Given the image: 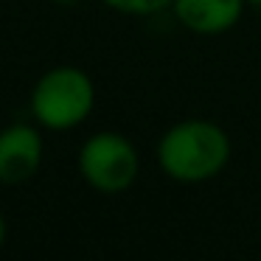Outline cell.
I'll use <instances>...</instances> for the list:
<instances>
[{
    "label": "cell",
    "mask_w": 261,
    "mask_h": 261,
    "mask_svg": "<svg viewBox=\"0 0 261 261\" xmlns=\"http://www.w3.org/2000/svg\"><path fill=\"white\" fill-rule=\"evenodd\" d=\"M233 143L219 124L208 118H186L171 124L160 135L154 158L169 180L197 186L225 171L230 163Z\"/></svg>",
    "instance_id": "1"
},
{
    "label": "cell",
    "mask_w": 261,
    "mask_h": 261,
    "mask_svg": "<svg viewBox=\"0 0 261 261\" xmlns=\"http://www.w3.org/2000/svg\"><path fill=\"white\" fill-rule=\"evenodd\" d=\"M29 104L42 129L70 132L90 118L96 107V85L82 68L59 65L37 79Z\"/></svg>",
    "instance_id": "2"
},
{
    "label": "cell",
    "mask_w": 261,
    "mask_h": 261,
    "mask_svg": "<svg viewBox=\"0 0 261 261\" xmlns=\"http://www.w3.org/2000/svg\"><path fill=\"white\" fill-rule=\"evenodd\" d=\"M79 174L93 191L115 197L135 186L141 174V154L135 143L121 132H93L79 149Z\"/></svg>",
    "instance_id": "3"
},
{
    "label": "cell",
    "mask_w": 261,
    "mask_h": 261,
    "mask_svg": "<svg viewBox=\"0 0 261 261\" xmlns=\"http://www.w3.org/2000/svg\"><path fill=\"white\" fill-rule=\"evenodd\" d=\"M45 143L37 126L12 124L0 129V182L3 186H20L31 180L42 166Z\"/></svg>",
    "instance_id": "4"
},
{
    "label": "cell",
    "mask_w": 261,
    "mask_h": 261,
    "mask_svg": "<svg viewBox=\"0 0 261 261\" xmlns=\"http://www.w3.org/2000/svg\"><path fill=\"white\" fill-rule=\"evenodd\" d=\"M244 9V0H171L174 20L199 37H219L236 29Z\"/></svg>",
    "instance_id": "5"
},
{
    "label": "cell",
    "mask_w": 261,
    "mask_h": 261,
    "mask_svg": "<svg viewBox=\"0 0 261 261\" xmlns=\"http://www.w3.org/2000/svg\"><path fill=\"white\" fill-rule=\"evenodd\" d=\"M101 3L118 14H129V17H152L163 9H171V0H101Z\"/></svg>",
    "instance_id": "6"
},
{
    "label": "cell",
    "mask_w": 261,
    "mask_h": 261,
    "mask_svg": "<svg viewBox=\"0 0 261 261\" xmlns=\"http://www.w3.org/2000/svg\"><path fill=\"white\" fill-rule=\"evenodd\" d=\"M6 244V219H3V214H0V247Z\"/></svg>",
    "instance_id": "7"
},
{
    "label": "cell",
    "mask_w": 261,
    "mask_h": 261,
    "mask_svg": "<svg viewBox=\"0 0 261 261\" xmlns=\"http://www.w3.org/2000/svg\"><path fill=\"white\" fill-rule=\"evenodd\" d=\"M244 3H247V6H253V9H258V12H261V0H244Z\"/></svg>",
    "instance_id": "8"
},
{
    "label": "cell",
    "mask_w": 261,
    "mask_h": 261,
    "mask_svg": "<svg viewBox=\"0 0 261 261\" xmlns=\"http://www.w3.org/2000/svg\"><path fill=\"white\" fill-rule=\"evenodd\" d=\"M54 3H59V6H70V3H79V0H54Z\"/></svg>",
    "instance_id": "9"
}]
</instances>
